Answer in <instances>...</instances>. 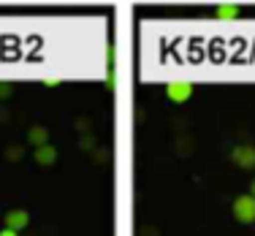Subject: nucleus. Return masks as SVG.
I'll list each match as a JSON object with an SVG mask.
<instances>
[{
  "mask_svg": "<svg viewBox=\"0 0 255 236\" xmlns=\"http://www.w3.org/2000/svg\"><path fill=\"white\" fill-rule=\"evenodd\" d=\"M0 236H19V231H11V228H3V231H0Z\"/></svg>",
  "mask_w": 255,
  "mask_h": 236,
  "instance_id": "11",
  "label": "nucleus"
},
{
  "mask_svg": "<svg viewBox=\"0 0 255 236\" xmlns=\"http://www.w3.org/2000/svg\"><path fill=\"white\" fill-rule=\"evenodd\" d=\"M11 93H14V90H11V84L8 82H0V101L11 98Z\"/></svg>",
  "mask_w": 255,
  "mask_h": 236,
  "instance_id": "9",
  "label": "nucleus"
},
{
  "mask_svg": "<svg viewBox=\"0 0 255 236\" xmlns=\"http://www.w3.org/2000/svg\"><path fill=\"white\" fill-rule=\"evenodd\" d=\"M44 84H46V87H57L60 79H57V76H46V79H44Z\"/></svg>",
  "mask_w": 255,
  "mask_h": 236,
  "instance_id": "10",
  "label": "nucleus"
},
{
  "mask_svg": "<svg viewBox=\"0 0 255 236\" xmlns=\"http://www.w3.org/2000/svg\"><path fill=\"white\" fill-rule=\"evenodd\" d=\"M231 160L236 163L239 168H255V147L250 144H239V147H234V152H231Z\"/></svg>",
  "mask_w": 255,
  "mask_h": 236,
  "instance_id": "3",
  "label": "nucleus"
},
{
  "mask_svg": "<svg viewBox=\"0 0 255 236\" xmlns=\"http://www.w3.org/2000/svg\"><path fill=\"white\" fill-rule=\"evenodd\" d=\"M5 157H8L11 163H16V160H22V157H25V149L16 147V144H11V147L5 149Z\"/></svg>",
  "mask_w": 255,
  "mask_h": 236,
  "instance_id": "8",
  "label": "nucleus"
},
{
  "mask_svg": "<svg viewBox=\"0 0 255 236\" xmlns=\"http://www.w3.org/2000/svg\"><path fill=\"white\" fill-rule=\"evenodd\" d=\"M231 212H234L236 223H242V226H253L255 223V196H239L234 198V204H231Z\"/></svg>",
  "mask_w": 255,
  "mask_h": 236,
  "instance_id": "1",
  "label": "nucleus"
},
{
  "mask_svg": "<svg viewBox=\"0 0 255 236\" xmlns=\"http://www.w3.org/2000/svg\"><path fill=\"white\" fill-rule=\"evenodd\" d=\"M190 95H193L190 82H168L166 84V98L171 104H185V101H190Z\"/></svg>",
  "mask_w": 255,
  "mask_h": 236,
  "instance_id": "2",
  "label": "nucleus"
},
{
  "mask_svg": "<svg viewBox=\"0 0 255 236\" xmlns=\"http://www.w3.org/2000/svg\"><path fill=\"white\" fill-rule=\"evenodd\" d=\"M27 141L33 144V147H41V144H49V130L44 128V125H33L27 133Z\"/></svg>",
  "mask_w": 255,
  "mask_h": 236,
  "instance_id": "6",
  "label": "nucleus"
},
{
  "mask_svg": "<svg viewBox=\"0 0 255 236\" xmlns=\"http://www.w3.org/2000/svg\"><path fill=\"white\" fill-rule=\"evenodd\" d=\"M5 228H11V231H25V228L30 226V215L25 209H8L3 217Z\"/></svg>",
  "mask_w": 255,
  "mask_h": 236,
  "instance_id": "4",
  "label": "nucleus"
},
{
  "mask_svg": "<svg viewBox=\"0 0 255 236\" xmlns=\"http://www.w3.org/2000/svg\"><path fill=\"white\" fill-rule=\"evenodd\" d=\"M215 16H217V19H236V16H239V5H236V3H226V5H220V8L215 11Z\"/></svg>",
  "mask_w": 255,
  "mask_h": 236,
  "instance_id": "7",
  "label": "nucleus"
},
{
  "mask_svg": "<svg viewBox=\"0 0 255 236\" xmlns=\"http://www.w3.org/2000/svg\"><path fill=\"white\" fill-rule=\"evenodd\" d=\"M250 196H255V179L250 182Z\"/></svg>",
  "mask_w": 255,
  "mask_h": 236,
  "instance_id": "12",
  "label": "nucleus"
},
{
  "mask_svg": "<svg viewBox=\"0 0 255 236\" xmlns=\"http://www.w3.org/2000/svg\"><path fill=\"white\" fill-rule=\"evenodd\" d=\"M33 160L38 163V166H52V163L57 160V149H54L52 144H41V147H35Z\"/></svg>",
  "mask_w": 255,
  "mask_h": 236,
  "instance_id": "5",
  "label": "nucleus"
}]
</instances>
